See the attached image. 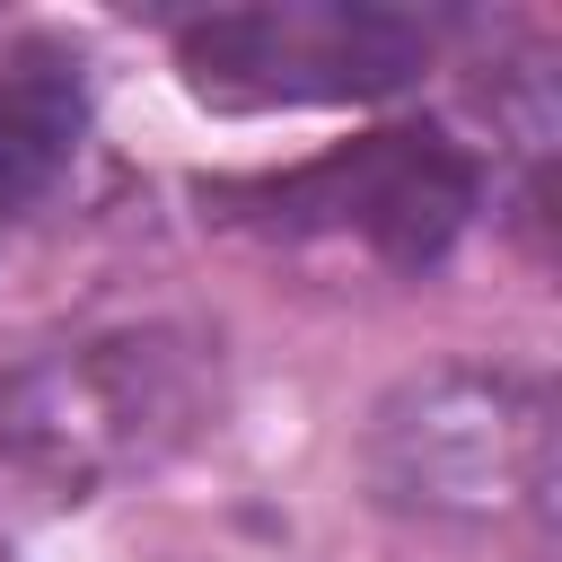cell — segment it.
Masks as SVG:
<instances>
[{
  "mask_svg": "<svg viewBox=\"0 0 562 562\" xmlns=\"http://www.w3.org/2000/svg\"><path fill=\"white\" fill-rule=\"evenodd\" d=\"M360 474L413 527H544L553 518V404L518 369L439 360L404 378L369 430Z\"/></svg>",
  "mask_w": 562,
  "mask_h": 562,
  "instance_id": "obj_2",
  "label": "cell"
},
{
  "mask_svg": "<svg viewBox=\"0 0 562 562\" xmlns=\"http://www.w3.org/2000/svg\"><path fill=\"white\" fill-rule=\"evenodd\" d=\"M220 413V351L193 325H114L0 369V474L88 501L167 465Z\"/></svg>",
  "mask_w": 562,
  "mask_h": 562,
  "instance_id": "obj_1",
  "label": "cell"
},
{
  "mask_svg": "<svg viewBox=\"0 0 562 562\" xmlns=\"http://www.w3.org/2000/svg\"><path fill=\"white\" fill-rule=\"evenodd\" d=\"M0 562H9V553H0Z\"/></svg>",
  "mask_w": 562,
  "mask_h": 562,
  "instance_id": "obj_6",
  "label": "cell"
},
{
  "mask_svg": "<svg viewBox=\"0 0 562 562\" xmlns=\"http://www.w3.org/2000/svg\"><path fill=\"white\" fill-rule=\"evenodd\" d=\"M88 140V79L61 44H9L0 53V220H26Z\"/></svg>",
  "mask_w": 562,
  "mask_h": 562,
  "instance_id": "obj_5",
  "label": "cell"
},
{
  "mask_svg": "<svg viewBox=\"0 0 562 562\" xmlns=\"http://www.w3.org/2000/svg\"><path fill=\"white\" fill-rule=\"evenodd\" d=\"M176 61L211 105H369L422 79L430 18L378 9V0L211 9L176 35Z\"/></svg>",
  "mask_w": 562,
  "mask_h": 562,
  "instance_id": "obj_3",
  "label": "cell"
},
{
  "mask_svg": "<svg viewBox=\"0 0 562 562\" xmlns=\"http://www.w3.org/2000/svg\"><path fill=\"white\" fill-rule=\"evenodd\" d=\"M474 193H483V167L448 132H369V140L263 184L272 228L360 237L386 263H439L457 246V228L474 220Z\"/></svg>",
  "mask_w": 562,
  "mask_h": 562,
  "instance_id": "obj_4",
  "label": "cell"
}]
</instances>
